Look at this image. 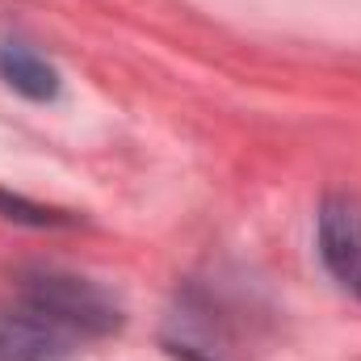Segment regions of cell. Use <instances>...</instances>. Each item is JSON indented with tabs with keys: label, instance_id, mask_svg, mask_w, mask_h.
<instances>
[{
	"label": "cell",
	"instance_id": "6da1fadb",
	"mask_svg": "<svg viewBox=\"0 0 361 361\" xmlns=\"http://www.w3.org/2000/svg\"><path fill=\"white\" fill-rule=\"evenodd\" d=\"M17 298L68 328L76 341H97L122 328V307L109 290L68 269H30L17 281Z\"/></svg>",
	"mask_w": 361,
	"mask_h": 361
},
{
	"label": "cell",
	"instance_id": "7a4b0ae2",
	"mask_svg": "<svg viewBox=\"0 0 361 361\" xmlns=\"http://www.w3.org/2000/svg\"><path fill=\"white\" fill-rule=\"evenodd\" d=\"M315 252L328 277L361 298V197L353 193H324L315 210Z\"/></svg>",
	"mask_w": 361,
	"mask_h": 361
},
{
	"label": "cell",
	"instance_id": "3957f363",
	"mask_svg": "<svg viewBox=\"0 0 361 361\" xmlns=\"http://www.w3.org/2000/svg\"><path fill=\"white\" fill-rule=\"evenodd\" d=\"M80 345L85 341L21 298L0 307V361H68Z\"/></svg>",
	"mask_w": 361,
	"mask_h": 361
},
{
	"label": "cell",
	"instance_id": "277c9868",
	"mask_svg": "<svg viewBox=\"0 0 361 361\" xmlns=\"http://www.w3.org/2000/svg\"><path fill=\"white\" fill-rule=\"evenodd\" d=\"M0 80L17 92V97L38 101V105L55 101L59 89H63L59 68H55L34 42H25L21 34H4V38H0Z\"/></svg>",
	"mask_w": 361,
	"mask_h": 361
},
{
	"label": "cell",
	"instance_id": "5b68a950",
	"mask_svg": "<svg viewBox=\"0 0 361 361\" xmlns=\"http://www.w3.org/2000/svg\"><path fill=\"white\" fill-rule=\"evenodd\" d=\"M0 219L8 223H21V227H76V214L68 210H55V206H42V202H30L21 193H8L0 189Z\"/></svg>",
	"mask_w": 361,
	"mask_h": 361
}]
</instances>
